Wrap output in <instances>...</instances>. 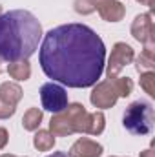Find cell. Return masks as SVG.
<instances>
[{
	"label": "cell",
	"mask_w": 155,
	"mask_h": 157,
	"mask_svg": "<svg viewBox=\"0 0 155 157\" xmlns=\"http://www.w3.org/2000/svg\"><path fill=\"white\" fill-rule=\"evenodd\" d=\"M39 60L49 78L68 88H89L104 73L106 46L89 26L64 24L46 33Z\"/></svg>",
	"instance_id": "cell-1"
},
{
	"label": "cell",
	"mask_w": 155,
	"mask_h": 157,
	"mask_svg": "<svg viewBox=\"0 0 155 157\" xmlns=\"http://www.w3.org/2000/svg\"><path fill=\"white\" fill-rule=\"evenodd\" d=\"M42 39V26L26 9L0 15V60H28Z\"/></svg>",
	"instance_id": "cell-2"
},
{
	"label": "cell",
	"mask_w": 155,
	"mask_h": 157,
	"mask_svg": "<svg viewBox=\"0 0 155 157\" xmlns=\"http://www.w3.org/2000/svg\"><path fill=\"white\" fill-rule=\"evenodd\" d=\"M89 124L91 113H88L80 102H73L51 117L49 132L55 137H66L71 133H89Z\"/></svg>",
	"instance_id": "cell-3"
},
{
	"label": "cell",
	"mask_w": 155,
	"mask_h": 157,
	"mask_svg": "<svg viewBox=\"0 0 155 157\" xmlns=\"http://www.w3.org/2000/svg\"><path fill=\"white\" fill-rule=\"evenodd\" d=\"M133 91V80L130 77H112L104 82H99L91 95L89 101L95 108L99 110H106L115 106V102L120 97H128Z\"/></svg>",
	"instance_id": "cell-4"
},
{
	"label": "cell",
	"mask_w": 155,
	"mask_h": 157,
	"mask_svg": "<svg viewBox=\"0 0 155 157\" xmlns=\"http://www.w3.org/2000/svg\"><path fill=\"white\" fill-rule=\"evenodd\" d=\"M124 128L133 135H148L153 130V108L146 101L131 102L122 117Z\"/></svg>",
	"instance_id": "cell-5"
},
{
	"label": "cell",
	"mask_w": 155,
	"mask_h": 157,
	"mask_svg": "<svg viewBox=\"0 0 155 157\" xmlns=\"http://www.w3.org/2000/svg\"><path fill=\"white\" fill-rule=\"evenodd\" d=\"M75 11L80 15L97 11L106 22H119L126 15V7L119 0H75Z\"/></svg>",
	"instance_id": "cell-6"
},
{
	"label": "cell",
	"mask_w": 155,
	"mask_h": 157,
	"mask_svg": "<svg viewBox=\"0 0 155 157\" xmlns=\"http://www.w3.org/2000/svg\"><path fill=\"white\" fill-rule=\"evenodd\" d=\"M40 101L44 110L51 113H59L68 106V93L62 86L55 82H46L40 86Z\"/></svg>",
	"instance_id": "cell-7"
},
{
	"label": "cell",
	"mask_w": 155,
	"mask_h": 157,
	"mask_svg": "<svg viewBox=\"0 0 155 157\" xmlns=\"http://www.w3.org/2000/svg\"><path fill=\"white\" fill-rule=\"evenodd\" d=\"M135 59V51L130 44L126 42H117L112 49V55L108 59V68H106V73L108 77H117L128 64H131Z\"/></svg>",
	"instance_id": "cell-8"
},
{
	"label": "cell",
	"mask_w": 155,
	"mask_h": 157,
	"mask_svg": "<svg viewBox=\"0 0 155 157\" xmlns=\"http://www.w3.org/2000/svg\"><path fill=\"white\" fill-rule=\"evenodd\" d=\"M131 35L133 39L144 44L146 48H153L155 44V26H153V15L152 11L137 15L133 24H131Z\"/></svg>",
	"instance_id": "cell-9"
},
{
	"label": "cell",
	"mask_w": 155,
	"mask_h": 157,
	"mask_svg": "<svg viewBox=\"0 0 155 157\" xmlns=\"http://www.w3.org/2000/svg\"><path fill=\"white\" fill-rule=\"evenodd\" d=\"M68 155L70 157H100L102 155V144H99L97 141H91L88 137H82L70 148Z\"/></svg>",
	"instance_id": "cell-10"
},
{
	"label": "cell",
	"mask_w": 155,
	"mask_h": 157,
	"mask_svg": "<svg viewBox=\"0 0 155 157\" xmlns=\"http://www.w3.org/2000/svg\"><path fill=\"white\" fill-rule=\"evenodd\" d=\"M22 88L17 84V82H2L0 84V99L11 102V104H18L20 99H22Z\"/></svg>",
	"instance_id": "cell-11"
},
{
	"label": "cell",
	"mask_w": 155,
	"mask_h": 157,
	"mask_svg": "<svg viewBox=\"0 0 155 157\" xmlns=\"http://www.w3.org/2000/svg\"><path fill=\"white\" fill-rule=\"evenodd\" d=\"M7 73H9V77L15 78V80H28V78L31 77V64L28 60L11 62L7 66Z\"/></svg>",
	"instance_id": "cell-12"
},
{
	"label": "cell",
	"mask_w": 155,
	"mask_h": 157,
	"mask_svg": "<svg viewBox=\"0 0 155 157\" xmlns=\"http://www.w3.org/2000/svg\"><path fill=\"white\" fill-rule=\"evenodd\" d=\"M155 66V49L153 48H144L141 51V55L137 57V71L139 73H144V71H153Z\"/></svg>",
	"instance_id": "cell-13"
},
{
	"label": "cell",
	"mask_w": 155,
	"mask_h": 157,
	"mask_svg": "<svg viewBox=\"0 0 155 157\" xmlns=\"http://www.w3.org/2000/svg\"><path fill=\"white\" fill-rule=\"evenodd\" d=\"M33 146L39 152H49L55 146V135L49 130H39L33 137Z\"/></svg>",
	"instance_id": "cell-14"
},
{
	"label": "cell",
	"mask_w": 155,
	"mask_h": 157,
	"mask_svg": "<svg viewBox=\"0 0 155 157\" xmlns=\"http://www.w3.org/2000/svg\"><path fill=\"white\" fill-rule=\"evenodd\" d=\"M40 122H42V110L39 108H29L22 117V126L28 132H37Z\"/></svg>",
	"instance_id": "cell-15"
},
{
	"label": "cell",
	"mask_w": 155,
	"mask_h": 157,
	"mask_svg": "<svg viewBox=\"0 0 155 157\" xmlns=\"http://www.w3.org/2000/svg\"><path fill=\"white\" fill-rule=\"evenodd\" d=\"M104 126H106L104 113L100 110L99 112H93L91 113V124H89V135H100L104 132Z\"/></svg>",
	"instance_id": "cell-16"
},
{
	"label": "cell",
	"mask_w": 155,
	"mask_h": 157,
	"mask_svg": "<svg viewBox=\"0 0 155 157\" xmlns=\"http://www.w3.org/2000/svg\"><path fill=\"white\" fill-rule=\"evenodd\" d=\"M141 88L150 95V97H155V73L153 71H144L141 73Z\"/></svg>",
	"instance_id": "cell-17"
},
{
	"label": "cell",
	"mask_w": 155,
	"mask_h": 157,
	"mask_svg": "<svg viewBox=\"0 0 155 157\" xmlns=\"http://www.w3.org/2000/svg\"><path fill=\"white\" fill-rule=\"evenodd\" d=\"M15 112H17V106H15V104H11V102L0 99V119H9Z\"/></svg>",
	"instance_id": "cell-18"
},
{
	"label": "cell",
	"mask_w": 155,
	"mask_h": 157,
	"mask_svg": "<svg viewBox=\"0 0 155 157\" xmlns=\"http://www.w3.org/2000/svg\"><path fill=\"white\" fill-rule=\"evenodd\" d=\"M7 141H9V133H7V130H6V128H0V150L6 148Z\"/></svg>",
	"instance_id": "cell-19"
},
{
	"label": "cell",
	"mask_w": 155,
	"mask_h": 157,
	"mask_svg": "<svg viewBox=\"0 0 155 157\" xmlns=\"http://www.w3.org/2000/svg\"><path fill=\"white\" fill-rule=\"evenodd\" d=\"M141 157H155V152L152 150V148H148V150L141 152Z\"/></svg>",
	"instance_id": "cell-20"
},
{
	"label": "cell",
	"mask_w": 155,
	"mask_h": 157,
	"mask_svg": "<svg viewBox=\"0 0 155 157\" xmlns=\"http://www.w3.org/2000/svg\"><path fill=\"white\" fill-rule=\"evenodd\" d=\"M46 157H70L68 154H64V152H53L51 155H46Z\"/></svg>",
	"instance_id": "cell-21"
},
{
	"label": "cell",
	"mask_w": 155,
	"mask_h": 157,
	"mask_svg": "<svg viewBox=\"0 0 155 157\" xmlns=\"http://www.w3.org/2000/svg\"><path fill=\"white\" fill-rule=\"evenodd\" d=\"M137 2H141L142 6H150V7L153 6V0H137Z\"/></svg>",
	"instance_id": "cell-22"
},
{
	"label": "cell",
	"mask_w": 155,
	"mask_h": 157,
	"mask_svg": "<svg viewBox=\"0 0 155 157\" xmlns=\"http://www.w3.org/2000/svg\"><path fill=\"white\" fill-rule=\"evenodd\" d=\"M0 157H17V155H13V154H4V155H0Z\"/></svg>",
	"instance_id": "cell-23"
},
{
	"label": "cell",
	"mask_w": 155,
	"mask_h": 157,
	"mask_svg": "<svg viewBox=\"0 0 155 157\" xmlns=\"http://www.w3.org/2000/svg\"><path fill=\"white\" fill-rule=\"evenodd\" d=\"M0 15H2V6H0Z\"/></svg>",
	"instance_id": "cell-24"
},
{
	"label": "cell",
	"mask_w": 155,
	"mask_h": 157,
	"mask_svg": "<svg viewBox=\"0 0 155 157\" xmlns=\"http://www.w3.org/2000/svg\"><path fill=\"white\" fill-rule=\"evenodd\" d=\"M2 71H4V70H2V66H0V73H2Z\"/></svg>",
	"instance_id": "cell-25"
}]
</instances>
